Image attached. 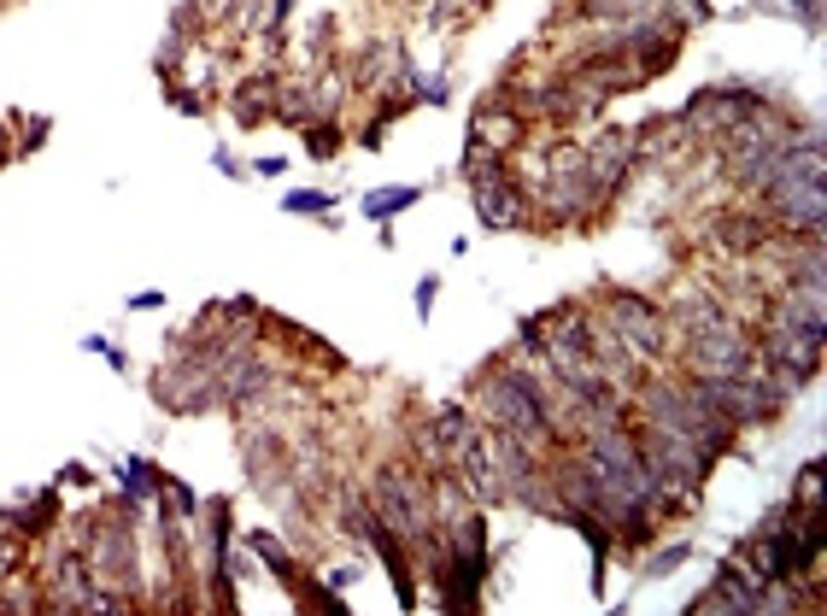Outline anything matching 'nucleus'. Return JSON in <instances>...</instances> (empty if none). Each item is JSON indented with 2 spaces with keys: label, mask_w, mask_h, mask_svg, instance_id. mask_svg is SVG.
Segmentation results:
<instances>
[{
  "label": "nucleus",
  "mask_w": 827,
  "mask_h": 616,
  "mask_svg": "<svg viewBox=\"0 0 827 616\" xmlns=\"http://www.w3.org/2000/svg\"><path fill=\"white\" fill-rule=\"evenodd\" d=\"M475 417H482L487 435H516L534 452H546L557 441L546 394H541V376L523 370V364H493L487 370L482 387H475Z\"/></svg>",
  "instance_id": "1"
},
{
  "label": "nucleus",
  "mask_w": 827,
  "mask_h": 616,
  "mask_svg": "<svg viewBox=\"0 0 827 616\" xmlns=\"http://www.w3.org/2000/svg\"><path fill=\"white\" fill-rule=\"evenodd\" d=\"M639 405H646V417H652L657 428H675V435L698 441L710 458H716V452H734V435H739V428L705 400L698 376H687V382H646V387H639Z\"/></svg>",
  "instance_id": "2"
},
{
  "label": "nucleus",
  "mask_w": 827,
  "mask_h": 616,
  "mask_svg": "<svg viewBox=\"0 0 827 616\" xmlns=\"http://www.w3.org/2000/svg\"><path fill=\"white\" fill-rule=\"evenodd\" d=\"M370 511L400 534L405 546H423L428 541V469H411V464H382L376 482H370Z\"/></svg>",
  "instance_id": "3"
},
{
  "label": "nucleus",
  "mask_w": 827,
  "mask_h": 616,
  "mask_svg": "<svg viewBox=\"0 0 827 616\" xmlns=\"http://www.w3.org/2000/svg\"><path fill=\"white\" fill-rule=\"evenodd\" d=\"M541 200H546V212H552V218H564V223H582V218H593L598 205L611 200V189H605V182H598V176L587 171L582 148H569V153H552Z\"/></svg>",
  "instance_id": "4"
},
{
  "label": "nucleus",
  "mask_w": 827,
  "mask_h": 616,
  "mask_svg": "<svg viewBox=\"0 0 827 616\" xmlns=\"http://www.w3.org/2000/svg\"><path fill=\"white\" fill-rule=\"evenodd\" d=\"M687 364H693V376H746V370H763L757 341L734 317H722L705 335H687Z\"/></svg>",
  "instance_id": "5"
},
{
  "label": "nucleus",
  "mask_w": 827,
  "mask_h": 616,
  "mask_svg": "<svg viewBox=\"0 0 827 616\" xmlns=\"http://www.w3.org/2000/svg\"><path fill=\"white\" fill-rule=\"evenodd\" d=\"M605 323L616 329V341L634 353V364H652L669 346V317L657 312L652 300H639V294H611L605 300Z\"/></svg>",
  "instance_id": "6"
},
{
  "label": "nucleus",
  "mask_w": 827,
  "mask_h": 616,
  "mask_svg": "<svg viewBox=\"0 0 827 616\" xmlns=\"http://www.w3.org/2000/svg\"><path fill=\"white\" fill-rule=\"evenodd\" d=\"M470 200H475V218H482L487 230H516V223L528 218L523 182L511 176V164H500V171H487V176H475V182H470Z\"/></svg>",
  "instance_id": "7"
},
{
  "label": "nucleus",
  "mask_w": 827,
  "mask_h": 616,
  "mask_svg": "<svg viewBox=\"0 0 827 616\" xmlns=\"http://www.w3.org/2000/svg\"><path fill=\"white\" fill-rule=\"evenodd\" d=\"M346 517H353V528L364 534L370 546H376L382 569L394 575V593H400V605H417V587H411V564H405V541H400V534L387 528V523H382V517H376V511H370L364 499H353V505H346Z\"/></svg>",
  "instance_id": "8"
},
{
  "label": "nucleus",
  "mask_w": 827,
  "mask_h": 616,
  "mask_svg": "<svg viewBox=\"0 0 827 616\" xmlns=\"http://www.w3.org/2000/svg\"><path fill=\"white\" fill-rule=\"evenodd\" d=\"M359 82V89H376V94H387L394 82H411L417 71H411V59H405V48L400 41H370V48L359 53V65L346 71Z\"/></svg>",
  "instance_id": "9"
},
{
  "label": "nucleus",
  "mask_w": 827,
  "mask_h": 616,
  "mask_svg": "<svg viewBox=\"0 0 827 616\" xmlns=\"http://www.w3.org/2000/svg\"><path fill=\"white\" fill-rule=\"evenodd\" d=\"M634 148H639L634 130H605V135H593L582 148V159H587V171L616 194V189H623V176H628V164H634Z\"/></svg>",
  "instance_id": "10"
},
{
  "label": "nucleus",
  "mask_w": 827,
  "mask_h": 616,
  "mask_svg": "<svg viewBox=\"0 0 827 616\" xmlns=\"http://www.w3.org/2000/svg\"><path fill=\"white\" fill-rule=\"evenodd\" d=\"M710 230L722 246H734V253H757V246H769L775 223L763 212H722V218H710Z\"/></svg>",
  "instance_id": "11"
},
{
  "label": "nucleus",
  "mask_w": 827,
  "mask_h": 616,
  "mask_svg": "<svg viewBox=\"0 0 827 616\" xmlns=\"http://www.w3.org/2000/svg\"><path fill=\"white\" fill-rule=\"evenodd\" d=\"M516 135H523V118H516V107H511V112L482 107V112L470 118V141H475V148H487V153H511Z\"/></svg>",
  "instance_id": "12"
},
{
  "label": "nucleus",
  "mask_w": 827,
  "mask_h": 616,
  "mask_svg": "<svg viewBox=\"0 0 827 616\" xmlns=\"http://www.w3.org/2000/svg\"><path fill=\"white\" fill-rule=\"evenodd\" d=\"M271 100H276V77L271 71L235 82V123H241V130H259V123L271 118Z\"/></svg>",
  "instance_id": "13"
},
{
  "label": "nucleus",
  "mask_w": 827,
  "mask_h": 616,
  "mask_svg": "<svg viewBox=\"0 0 827 616\" xmlns=\"http://www.w3.org/2000/svg\"><path fill=\"white\" fill-rule=\"evenodd\" d=\"M0 523H7L12 534H48L59 523V493H36L30 505H18V511H0Z\"/></svg>",
  "instance_id": "14"
},
{
  "label": "nucleus",
  "mask_w": 827,
  "mask_h": 616,
  "mask_svg": "<svg viewBox=\"0 0 827 616\" xmlns=\"http://www.w3.org/2000/svg\"><path fill=\"white\" fill-rule=\"evenodd\" d=\"M246 546H253L259 558L271 564V575H276V582H282L288 593H294V582H300V564H294V552H288V546L276 541V534H264V528H253V534H246Z\"/></svg>",
  "instance_id": "15"
},
{
  "label": "nucleus",
  "mask_w": 827,
  "mask_h": 616,
  "mask_svg": "<svg viewBox=\"0 0 827 616\" xmlns=\"http://www.w3.org/2000/svg\"><path fill=\"white\" fill-rule=\"evenodd\" d=\"M417 194H423V189H411V182H394V189H370V194H364V218L387 223V218H400L405 205H417Z\"/></svg>",
  "instance_id": "16"
},
{
  "label": "nucleus",
  "mask_w": 827,
  "mask_h": 616,
  "mask_svg": "<svg viewBox=\"0 0 827 616\" xmlns=\"http://www.w3.org/2000/svg\"><path fill=\"white\" fill-rule=\"evenodd\" d=\"M118 476H123V493H135V499L159 493V482H164L153 458H123V464H118Z\"/></svg>",
  "instance_id": "17"
},
{
  "label": "nucleus",
  "mask_w": 827,
  "mask_h": 616,
  "mask_svg": "<svg viewBox=\"0 0 827 616\" xmlns=\"http://www.w3.org/2000/svg\"><path fill=\"white\" fill-rule=\"evenodd\" d=\"M341 123L335 118H312V123H305V153H312V159H335L341 153Z\"/></svg>",
  "instance_id": "18"
},
{
  "label": "nucleus",
  "mask_w": 827,
  "mask_h": 616,
  "mask_svg": "<svg viewBox=\"0 0 827 616\" xmlns=\"http://www.w3.org/2000/svg\"><path fill=\"white\" fill-rule=\"evenodd\" d=\"M329 205H335V194L329 189H300V194H282V212H300V218H329Z\"/></svg>",
  "instance_id": "19"
},
{
  "label": "nucleus",
  "mask_w": 827,
  "mask_h": 616,
  "mask_svg": "<svg viewBox=\"0 0 827 616\" xmlns=\"http://www.w3.org/2000/svg\"><path fill=\"white\" fill-rule=\"evenodd\" d=\"M687 558H693V546H687V541H675V546H664V552H652V558L639 564V575H652V582H657V575H675Z\"/></svg>",
  "instance_id": "20"
},
{
  "label": "nucleus",
  "mask_w": 827,
  "mask_h": 616,
  "mask_svg": "<svg viewBox=\"0 0 827 616\" xmlns=\"http://www.w3.org/2000/svg\"><path fill=\"white\" fill-rule=\"evenodd\" d=\"M411 100H428V107H446V77H411Z\"/></svg>",
  "instance_id": "21"
},
{
  "label": "nucleus",
  "mask_w": 827,
  "mask_h": 616,
  "mask_svg": "<svg viewBox=\"0 0 827 616\" xmlns=\"http://www.w3.org/2000/svg\"><path fill=\"white\" fill-rule=\"evenodd\" d=\"M804 505H821V464H804Z\"/></svg>",
  "instance_id": "22"
},
{
  "label": "nucleus",
  "mask_w": 827,
  "mask_h": 616,
  "mask_svg": "<svg viewBox=\"0 0 827 616\" xmlns=\"http://www.w3.org/2000/svg\"><path fill=\"white\" fill-rule=\"evenodd\" d=\"M434 294H441V276H423V282H417V317L434 312Z\"/></svg>",
  "instance_id": "23"
},
{
  "label": "nucleus",
  "mask_w": 827,
  "mask_h": 616,
  "mask_svg": "<svg viewBox=\"0 0 827 616\" xmlns=\"http://www.w3.org/2000/svg\"><path fill=\"white\" fill-rule=\"evenodd\" d=\"M41 141H48V118H24V141H18V148H41Z\"/></svg>",
  "instance_id": "24"
},
{
  "label": "nucleus",
  "mask_w": 827,
  "mask_h": 616,
  "mask_svg": "<svg viewBox=\"0 0 827 616\" xmlns=\"http://www.w3.org/2000/svg\"><path fill=\"white\" fill-rule=\"evenodd\" d=\"M288 12H294V0H271V12H264V30H271V36H282Z\"/></svg>",
  "instance_id": "25"
},
{
  "label": "nucleus",
  "mask_w": 827,
  "mask_h": 616,
  "mask_svg": "<svg viewBox=\"0 0 827 616\" xmlns=\"http://www.w3.org/2000/svg\"><path fill=\"white\" fill-rule=\"evenodd\" d=\"M212 164H218L223 176H241V159H235L230 148H212Z\"/></svg>",
  "instance_id": "26"
},
{
  "label": "nucleus",
  "mask_w": 827,
  "mask_h": 616,
  "mask_svg": "<svg viewBox=\"0 0 827 616\" xmlns=\"http://www.w3.org/2000/svg\"><path fill=\"white\" fill-rule=\"evenodd\" d=\"M382 135H387V118H370V123H364V148L376 153V148H382Z\"/></svg>",
  "instance_id": "27"
},
{
  "label": "nucleus",
  "mask_w": 827,
  "mask_h": 616,
  "mask_svg": "<svg viewBox=\"0 0 827 616\" xmlns=\"http://www.w3.org/2000/svg\"><path fill=\"white\" fill-rule=\"evenodd\" d=\"M159 300H164V294H153V287H148V294H130V305H135V312H153Z\"/></svg>",
  "instance_id": "28"
},
{
  "label": "nucleus",
  "mask_w": 827,
  "mask_h": 616,
  "mask_svg": "<svg viewBox=\"0 0 827 616\" xmlns=\"http://www.w3.org/2000/svg\"><path fill=\"white\" fill-rule=\"evenodd\" d=\"M12 558H18V546H0V582L12 575Z\"/></svg>",
  "instance_id": "29"
},
{
  "label": "nucleus",
  "mask_w": 827,
  "mask_h": 616,
  "mask_svg": "<svg viewBox=\"0 0 827 616\" xmlns=\"http://www.w3.org/2000/svg\"><path fill=\"white\" fill-rule=\"evenodd\" d=\"M12 159V148H7V130H0V164H7Z\"/></svg>",
  "instance_id": "30"
}]
</instances>
